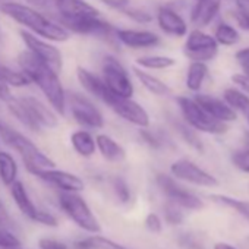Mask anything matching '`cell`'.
<instances>
[{"instance_id": "cell-13", "label": "cell", "mask_w": 249, "mask_h": 249, "mask_svg": "<svg viewBox=\"0 0 249 249\" xmlns=\"http://www.w3.org/2000/svg\"><path fill=\"white\" fill-rule=\"evenodd\" d=\"M21 37L33 54H36L38 59L46 62L57 73L62 71L63 60H62V53L59 52V49H56L53 44L41 40L40 37H37L36 34H31L28 31H21Z\"/></svg>"}, {"instance_id": "cell-39", "label": "cell", "mask_w": 249, "mask_h": 249, "mask_svg": "<svg viewBox=\"0 0 249 249\" xmlns=\"http://www.w3.org/2000/svg\"><path fill=\"white\" fill-rule=\"evenodd\" d=\"M233 18L242 30L249 31V9L248 8L239 5L237 9L233 11Z\"/></svg>"}, {"instance_id": "cell-11", "label": "cell", "mask_w": 249, "mask_h": 249, "mask_svg": "<svg viewBox=\"0 0 249 249\" xmlns=\"http://www.w3.org/2000/svg\"><path fill=\"white\" fill-rule=\"evenodd\" d=\"M157 185L163 191V194L169 198V201L178 204L179 207L186 208V210H195V211L204 208V202L201 201V198H198L196 195H194L192 192H189L188 189L180 186L170 176L159 175Z\"/></svg>"}, {"instance_id": "cell-25", "label": "cell", "mask_w": 249, "mask_h": 249, "mask_svg": "<svg viewBox=\"0 0 249 249\" xmlns=\"http://www.w3.org/2000/svg\"><path fill=\"white\" fill-rule=\"evenodd\" d=\"M134 72H135V76L138 78V81L142 84V87L147 91H150L151 94L159 95V97L170 94V88L161 79H159L157 76H154L151 73H147V72H144L141 69H137V68L134 69Z\"/></svg>"}, {"instance_id": "cell-17", "label": "cell", "mask_w": 249, "mask_h": 249, "mask_svg": "<svg viewBox=\"0 0 249 249\" xmlns=\"http://www.w3.org/2000/svg\"><path fill=\"white\" fill-rule=\"evenodd\" d=\"M157 22L163 33L172 37H185L188 34V25L183 18L173 9L161 6L157 12Z\"/></svg>"}, {"instance_id": "cell-46", "label": "cell", "mask_w": 249, "mask_h": 249, "mask_svg": "<svg viewBox=\"0 0 249 249\" xmlns=\"http://www.w3.org/2000/svg\"><path fill=\"white\" fill-rule=\"evenodd\" d=\"M12 92H11V87L0 78V101H3V103H8L11 98H12Z\"/></svg>"}, {"instance_id": "cell-30", "label": "cell", "mask_w": 249, "mask_h": 249, "mask_svg": "<svg viewBox=\"0 0 249 249\" xmlns=\"http://www.w3.org/2000/svg\"><path fill=\"white\" fill-rule=\"evenodd\" d=\"M76 249H126L124 246L119 245L117 242L108 239V237H103V236H89L85 237L79 242L75 243Z\"/></svg>"}, {"instance_id": "cell-41", "label": "cell", "mask_w": 249, "mask_h": 249, "mask_svg": "<svg viewBox=\"0 0 249 249\" xmlns=\"http://www.w3.org/2000/svg\"><path fill=\"white\" fill-rule=\"evenodd\" d=\"M231 161L239 170H242L245 173H249V150L242 151V153H236L233 156Z\"/></svg>"}, {"instance_id": "cell-43", "label": "cell", "mask_w": 249, "mask_h": 249, "mask_svg": "<svg viewBox=\"0 0 249 249\" xmlns=\"http://www.w3.org/2000/svg\"><path fill=\"white\" fill-rule=\"evenodd\" d=\"M145 227L153 231V233H160L161 229H163V223L160 220V217L154 213H150L147 217H145Z\"/></svg>"}, {"instance_id": "cell-15", "label": "cell", "mask_w": 249, "mask_h": 249, "mask_svg": "<svg viewBox=\"0 0 249 249\" xmlns=\"http://www.w3.org/2000/svg\"><path fill=\"white\" fill-rule=\"evenodd\" d=\"M116 38L129 49H151L160 44V37L147 30H116Z\"/></svg>"}, {"instance_id": "cell-3", "label": "cell", "mask_w": 249, "mask_h": 249, "mask_svg": "<svg viewBox=\"0 0 249 249\" xmlns=\"http://www.w3.org/2000/svg\"><path fill=\"white\" fill-rule=\"evenodd\" d=\"M0 137H2V140L22 157L30 173H33L36 170H41V169H53L54 167V161L52 159H49L31 140H28L25 135L19 134L18 131L12 129L11 126H8L2 134H0Z\"/></svg>"}, {"instance_id": "cell-14", "label": "cell", "mask_w": 249, "mask_h": 249, "mask_svg": "<svg viewBox=\"0 0 249 249\" xmlns=\"http://www.w3.org/2000/svg\"><path fill=\"white\" fill-rule=\"evenodd\" d=\"M33 175H36L37 178L43 179L44 182L59 188L62 192H81L84 191V180L76 176L72 175L69 172L65 170H56L53 169H41V170H36L33 172Z\"/></svg>"}, {"instance_id": "cell-52", "label": "cell", "mask_w": 249, "mask_h": 249, "mask_svg": "<svg viewBox=\"0 0 249 249\" xmlns=\"http://www.w3.org/2000/svg\"><path fill=\"white\" fill-rule=\"evenodd\" d=\"M243 68V73L249 78V65H246V66H242Z\"/></svg>"}, {"instance_id": "cell-38", "label": "cell", "mask_w": 249, "mask_h": 249, "mask_svg": "<svg viewBox=\"0 0 249 249\" xmlns=\"http://www.w3.org/2000/svg\"><path fill=\"white\" fill-rule=\"evenodd\" d=\"M113 188H114V192L117 195V198L122 201V202H128L129 198H131V191L128 188V183L124 182L123 179L120 178H116L113 180Z\"/></svg>"}, {"instance_id": "cell-33", "label": "cell", "mask_w": 249, "mask_h": 249, "mask_svg": "<svg viewBox=\"0 0 249 249\" xmlns=\"http://www.w3.org/2000/svg\"><path fill=\"white\" fill-rule=\"evenodd\" d=\"M0 78H2L9 87H17V88L27 87V85L31 84L30 78L22 71L17 72V71H12L8 66H0Z\"/></svg>"}, {"instance_id": "cell-20", "label": "cell", "mask_w": 249, "mask_h": 249, "mask_svg": "<svg viewBox=\"0 0 249 249\" xmlns=\"http://www.w3.org/2000/svg\"><path fill=\"white\" fill-rule=\"evenodd\" d=\"M76 78L87 92H89L91 95H94L97 100H100L103 103H104L106 97L111 92L101 78H98L97 75H94L92 72H89L84 68L76 69Z\"/></svg>"}, {"instance_id": "cell-36", "label": "cell", "mask_w": 249, "mask_h": 249, "mask_svg": "<svg viewBox=\"0 0 249 249\" xmlns=\"http://www.w3.org/2000/svg\"><path fill=\"white\" fill-rule=\"evenodd\" d=\"M164 217L166 221L172 226H178L183 221V213H182V207H179L178 204L169 201V204L164 208Z\"/></svg>"}, {"instance_id": "cell-48", "label": "cell", "mask_w": 249, "mask_h": 249, "mask_svg": "<svg viewBox=\"0 0 249 249\" xmlns=\"http://www.w3.org/2000/svg\"><path fill=\"white\" fill-rule=\"evenodd\" d=\"M11 224V215L5 207V204L0 201V226H9Z\"/></svg>"}, {"instance_id": "cell-8", "label": "cell", "mask_w": 249, "mask_h": 249, "mask_svg": "<svg viewBox=\"0 0 249 249\" xmlns=\"http://www.w3.org/2000/svg\"><path fill=\"white\" fill-rule=\"evenodd\" d=\"M60 25H63L68 31L84 34V36H95V37H111L116 30L111 24L103 21L100 15H81L72 18H60Z\"/></svg>"}, {"instance_id": "cell-53", "label": "cell", "mask_w": 249, "mask_h": 249, "mask_svg": "<svg viewBox=\"0 0 249 249\" xmlns=\"http://www.w3.org/2000/svg\"><path fill=\"white\" fill-rule=\"evenodd\" d=\"M245 144H246V147L249 148V132L245 134Z\"/></svg>"}, {"instance_id": "cell-37", "label": "cell", "mask_w": 249, "mask_h": 249, "mask_svg": "<svg viewBox=\"0 0 249 249\" xmlns=\"http://www.w3.org/2000/svg\"><path fill=\"white\" fill-rule=\"evenodd\" d=\"M19 246V239L12 231L5 229V226H0V249H15Z\"/></svg>"}, {"instance_id": "cell-34", "label": "cell", "mask_w": 249, "mask_h": 249, "mask_svg": "<svg viewBox=\"0 0 249 249\" xmlns=\"http://www.w3.org/2000/svg\"><path fill=\"white\" fill-rule=\"evenodd\" d=\"M215 41L221 46H234L239 41V33L229 24H220L215 28Z\"/></svg>"}, {"instance_id": "cell-28", "label": "cell", "mask_w": 249, "mask_h": 249, "mask_svg": "<svg viewBox=\"0 0 249 249\" xmlns=\"http://www.w3.org/2000/svg\"><path fill=\"white\" fill-rule=\"evenodd\" d=\"M8 108H9V111L24 124L25 128H28L30 131H34V132H37V131H40V128L37 126V123L31 119V116H30V113H28V110H27V107L24 106V103L21 101V98H15V97H12L8 103Z\"/></svg>"}, {"instance_id": "cell-40", "label": "cell", "mask_w": 249, "mask_h": 249, "mask_svg": "<svg viewBox=\"0 0 249 249\" xmlns=\"http://www.w3.org/2000/svg\"><path fill=\"white\" fill-rule=\"evenodd\" d=\"M124 15L126 17H129V18H132L134 21H137V22H142V24H148V22H151V19H153V17L148 14V12H144V11H141V9H129V6L126 8V9H123L122 11Z\"/></svg>"}, {"instance_id": "cell-45", "label": "cell", "mask_w": 249, "mask_h": 249, "mask_svg": "<svg viewBox=\"0 0 249 249\" xmlns=\"http://www.w3.org/2000/svg\"><path fill=\"white\" fill-rule=\"evenodd\" d=\"M101 2L111 8V9H116V11H123L129 6V0H101Z\"/></svg>"}, {"instance_id": "cell-49", "label": "cell", "mask_w": 249, "mask_h": 249, "mask_svg": "<svg viewBox=\"0 0 249 249\" xmlns=\"http://www.w3.org/2000/svg\"><path fill=\"white\" fill-rule=\"evenodd\" d=\"M236 60L239 62L240 66H246L249 65V47L248 49H242L236 53Z\"/></svg>"}, {"instance_id": "cell-19", "label": "cell", "mask_w": 249, "mask_h": 249, "mask_svg": "<svg viewBox=\"0 0 249 249\" xmlns=\"http://www.w3.org/2000/svg\"><path fill=\"white\" fill-rule=\"evenodd\" d=\"M221 0H196L191 12V22L196 28L207 27L218 14Z\"/></svg>"}, {"instance_id": "cell-50", "label": "cell", "mask_w": 249, "mask_h": 249, "mask_svg": "<svg viewBox=\"0 0 249 249\" xmlns=\"http://www.w3.org/2000/svg\"><path fill=\"white\" fill-rule=\"evenodd\" d=\"M25 2L31 6H36V8H46L49 0H25Z\"/></svg>"}, {"instance_id": "cell-24", "label": "cell", "mask_w": 249, "mask_h": 249, "mask_svg": "<svg viewBox=\"0 0 249 249\" xmlns=\"http://www.w3.org/2000/svg\"><path fill=\"white\" fill-rule=\"evenodd\" d=\"M71 144L81 157H92L97 150L95 138L87 131H76L71 135Z\"/></svg>"}, {"instance_id": "cell-4", "label": "cell", "mask_w": 249, "mask_h": 249, "mask_svg": "<svg viewBox=\"0 0 249 249\" xmlns=\"http://www.w3.org/2000/svg\"><path fill=\"white\" fill-rule=\"evenodd\" d=\"M176 101L191 128L207 134H224L227 131V124L214 119L207 110H204V107L195 98L178 97Z\"/></svg>"}, {"instance_id": "cell-42", "label": "cell", "mask_w": 249, "mask_h": 249, "mask_svg": "<svg viewBox=\"0 0 249 249\" xmlns=\"http://www.w3.org/2000/svg\"><path fill=\"white\" fill-rule=\"evenodd\" d=\"M38 246L40 249H68V245L65 242L52 237H41L38 240Z\"/></svg>"}, {"instance_id": "cell-35", "label": "cell", "mask_w": 249, "mask_h": 249, "mask_svg": "<svg viewBox=\"0 0 249 249\" xmlns=\"http://www.w3.org/2000/svg\"><path fill=\"white\" fill-rule=\"evenodd\" d=\"M176 129L178 132L180 134V137L186 141V144H189L194 150L202 153L204 151V145H202V141L201 138L195 134V131H192L191 128L185 126L182 123H176Z\"/></svg>"}, {"instance_id": "cell-22", "label": "cell", "mask_w": 249, "mask_h": 249, "mask_svg": "<svg viewBox=\"0 0 249 249\" xmlns=\"http://www.w3.org/2000/svg\"><path fill=\"white\" fill-rule=\"evenodd\" d=\"M56 9L60 14V18H72L81 15H98V11L88 5L84 0H52Z\"/></svg>"}, {"instance_id": "cell-16", "label": "cell", "mask_w": 249, "mask_h": 249, "mask_svg": "<svg viewBox=\"0 0 249 249\" xmlns=\"http://www.w3.org/2000/svg\"><path fill=\"white\" fill-rule=\"evenodd\" d=\"M24 106L27 107L31 119L37 123V126L41 128H56L57 126V117L56 114L38 98L36 97H24L21 98Z\"/></svg>"}, {"instance_id": "cell-27", "label": "cell", "mask_w": 249, "mask_h": 249, "mask_svg": "<svg viewBox=\"0 0 249 249\" xmlns=\"http://www.w3.org/2000/svg\"><path fill=\"white\" fill-rule=\"evenodd\" d=\"M18 176V166L15 159L6 153L0 151V180H2L6 186H11Z\"/></svg>"}, {"instance_id": "cell-31", "label": "cell", "mask_w": 249, "mask_h": 249, "mask_svg": "<svg viewBox=\"0 0 249 249\" xmlns=\"http://www.w3.org/2000/svg\"><path fill=\"white\" fill-rule=\"evenodd\" d=\"M210 199L215 204H221L224 207L234 210L236 213H239L242 217H245L249 221V201L236 199L229 195H210Z\"/></svg>"}, {"instance_id": "cell-12", "label": "cell", "mask_w": 249, "mask_h": 249, "mask_svg": "<svg viewBox=\"0 0 249 249\" xmlns=\"http://www.w3.org/2000/svg\"><path fill=\"white\" fill-rule=\"evenodd\" d=\"M170 172L175 178L189 182L196 186L214 188L218 185V180L211 173L205 172L204 169H201L199 166H196L195 163H192L191 160H186V159H180V160L175 161L170 166Z\"/></svg>"}, {"instance_id": "cell-7", "label": "cell", "mask_w": 249, "mask_h": 249, "mask_svg": "<svg viewBox=\"0 0 249 249\" xmlns=\"http://www.w3.org/2000/svg\"><path fill=\"white\" fill-rule=\"evenodd\" d=\"M103 81L107 85V88L122 97H132L134 95V84L132 79L128 73V71L124 69V66L113 56L104 57L103 66Z\"/></svg>"}, {"instance_id": "cell-26", "label": "cell", "mask_w": 249, "mask_h": 249, "mask_svg": "<svg viewBox=\"0 0 249 249\" xmlns=\"http://www.w3.org/2000/svg\"><path fill=\"white\" fill-rule=\"evenodd\" d=\"M208 73V68L204 62H192L188 68L186 73V87L188 89L196 92L201 89L202 82Z\"/></svg>"}, {"instance_id": "cell-44", "label": "cell", "mask_w": 249, "mask_h": 249, "mask_svg": "<svg viewBox=\"0 0 249 249\" xmlns=\"http://www.w3.org/2000/svg\"><path fill=\"white\" fill-rule=\"evenodd\" d=\"M36 221L37 223H41L44 226H49V227H56L59 224L57 223V218L52 213H47V211H43V210H38V214H37Z\"/></svg>"}, {"instance_id": "cell-2", "label": "cell", "mask_w": 249, "mask_h": 249, "mask_svg": "<svg viewBox=\"0 0 249 249\" xmlns=\"http://www.w3.org/2000/svg\"><path fill=\"white\" fill-rule=\"evenodd\" d=\"M0 11L11 19H14L15 22L24 25L33 34L40 36L46 40L63 43L71 38V33L63 25L50 21L38 11H36L33 6H27L15 2H5L0 5Z\"/></svg>"}, {"instance_id": "cell-21", "label": "cell", "mask_w": 249, "mask_h": 249, "mask_svg": "<svg viewBox=\"0 0 249 249\" xmlns=\"http://www.w3.org/2000/svg\"><path fill=\"white\" fill-rule=\"evenodd\" d=\"M95 144H97V150L100 151V154L110 163H120L126 159V151L124 148L111 137L106 135V134H98L95 138Z\"/></svg>"}, {"instance_id": "cell-6", "label": "cell", "mask_w": 249, "mask_h": 249, "mask_svg": "<svg viewBox=\"0 0 249 249\" xmlns=\"http://www.w3.org/2000/svg\"><path fill=\"white\" fill-rule=\"evenodd\" d=\"M104 104H107L116 114H119L123 120H126L135 126L144 129L150 126V114L148 111L137 101L132 100V97H122L114 92H110Z\"/></svg>"}, {"instance_id": "cell-1", "label": "cell", "mask_w": 249, "mask_h": 249, "mask_svg": "<svg viewBox=\"0 0 249 249\" xmlns=\"http://www.w3.org/2000/svg\"><path fill=\"white\" fill-rule=\"evenodd\" d=\"M18 63L30 81L40 88L52 107L63 116L66 111V92L59 79V73L30 50L19 54Z\"/></svg>"}, {"instance_id": "cell-55", "label": "cell", "mask_w": 249, "mask_h": 249, "mask_svg": "<svg viewBox=\"0 0 249 249\" xmlns=\"http://www.w3.org/2000/svg\"><path fill=\"white\" fill-rule=\"evenodd\" d=\"M248 122H249V114H248Z\"/></svg>"}, {"instance_id": "cell-10", "label": "cell", "mask_w": 249, "mask_h": 249, "mask_svg": "<svg viewBox=\"0 0 249 249\" xmlns=\"http://www.w3.org/2000/svg\"><path fill=\"white\" fill-rule=\"evenodd\" d=\"M69 107L72 117L87 128L100 129L104 126V119L101 111L95 107V104L82 94L73 92L69 97Z\"/></svg>"}, {"instance_id": "cell-54", "label": "cell", "mask_w": 249, "mask_h": 249, "mask_svg": "<svg viewBox=\"0 0 249 249\" xmlns=\"http://www.w3.org/2000/svg\"><path fill=\"white\" fill-rule=\"evenodd\" d=\"M236 2H239V3H249V0H236Z\"/></svg>"}, {"instance_id": "cell-5", "label": "cell", "mask_w": 249, "mask_h": 249, "mask_svg": "<svg viewBox=\"0 0 249 249\" xmlns=\"http://www.w3.org/2000/svg\"><path fill=\"white\" fill-rule=\"evenodd\" d=\"M59 202L69 218L82 230L89 233L101 231V224L92 214L88 204L78 195V192H62L59 195Z\"/></svg>"}, {"instance_id": "cell-18", "label": "cell", "mask_w": 249, "mask_h": 249, "mask_svg": "<svg viewBox=\"0 0 249 249\" xmlns=\"http://www.w3.org/2000/svg\"><path fill=\"white\" fill-rule=\"evenodd\" d=\"M195 100L204 107V110H207L214 119L220 120V122H233L236 120L237 114L236 111L227 106L226 101H221L215 97H211V95H196Z\"/></svg>"}, {"instance_id": "cell-9", "label": "cell", "mask_w": 249, "mask_h": 249, "mask_svg": "<svg viewBox=\"0 0 249 249\" xmlns=\"http://www.w3.org/2000/svg\"><path fill=\"white\" fill-rule=\"evenodd\" d=\"M186 57H189L192 62H208L213 60L218 53V43L214 37L202 33L201 30H194L189 33L185 49H183Z\"/></svg>"}, {"instance_id": "cell-32", "label": "cell", "mask_w": 249, "mask_h": 249, "mask_svg": "<svg viewBox=\"0 0 249 249\" xmlns=\"http://www.w3.org/2000/svg\"><path fill=\"white\" fill-rule=\"evenodd\" d=\"M137 65H140L144 69H153V71H161L167 69L176 65V60L169 56H141L137 59Z\"/></svg>"}, {"instance_id": "cell-56", "label": "cell", "mask_w": 249, "mask_h": 249, "mask_svg": "<svg viewBox=\"0 0 249 249\" xmlns=\"http://www.w3.org/2000/svg\"><path fill=\"white\" fill-rule=\"evenodd\" d=\"M15 249H18V248H15Z\"/></svg>"}, {"instance_id": "cell-29", "label": "cell", "mask_w": 249, "mask_h": 249, "mask_svg": "<svg viewBox=\"0 0 249 249\" xmlns=\"http://www.w3.org/2000/svg\"><path fill=\"white\" fill-rule=\"evenodd\" d=\"M224 101L229 107H231L234 111H239L242 114H249V97L236 88H227L224 91Z\"/></svg>"}, {"instance_id": "cell-23", "label": "cell", "mask_w": 249, "mask_h": 249, "mask_svg": "<svg viewBox=\"0 0 249 249\" xmlns=\"http://www.w3.org/2000/svg\"><path fill=\"white\" fill-rule=\"evenodd\" d=\"M11 195H12V198H14L17 207L19 208V211H21L24 215H27L30 220L36 221L37 214H38V208H37V207L34 205V202L31 201V198H30V195H28V192H27V189H25V186H24L22 182L15 180V182L11 185Z\"/></svg>"}, {"instance_id": "cell-51", "label": "cell", "mask_w": 249, "mask_h": 249, "mask_svg": "<svg viewBox=\"0 0 249 249\" xmlns=\"http://www.w3.org/2000/svg\"><path fill=\"white\" fill-rule=\"evenodd\" d=\"M214 249H236L234 246L229 245V243H224V242H218L214 245Z\"/></svg>"}, {"instance_id": "cell-47", "label": "cell", "mask_w": 249, "mask_h": 249, "mask_svg": "<svg viewBox=\"0 0 249 249\" xmlns=\"http://www.w3.org/2000/svg\"><path fill=\"white\" fill-rule=\"evenodd\" d=\"M231 81L234 84H237L242 89H245V91L249 92V78L245 73H236V75H233L231 76Z\"/></svg>"}]
</instances>
